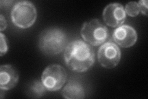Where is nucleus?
I'll use <instances>...</instances> for the list:
<instances>
[{
  "label": "nucleus",
  "instance_id": "obj_14",
  "mask_svg": "<svg viewBox=\"0 0 148 99\" xmlns=\"http://www.w3.org/2000/svg\"><path fill=\"white\" fill-rule=\"evenodd\" d=\"M140 10L142 14L147 16V1L146 0H141L138 2Z\"/></svg>",
  "mask_w": 148,
  "mask_h": 99
},
{
  "label": "nucleus",
  "instance_id": "obj_8",
  "mask_svg": "<svg viewBox=\"0 0 148 99\" xmlns=\"http://www.w3.org/2000/svg\"><path fill=\"white\" fill-rule=\"evenodd\" d=\"M113 39L115 44L123 48H130L135 44L137 33L133 27L127 25L119 27L113 33Z\"/></svg>",
  "mask_w": 148,
  "mask_h": 99
},
{
  "label": "nucleus",
  "instance_id": "obj_9",
  "mask_svg": "<svg viewBox=\"0 0 148 99\" xmlns=\"http://www.w3.org/2000/svg\"><path fill=\"white\" fill-rule=\"evenodd\" d=\"M18 81V74L11 64L1 65L0 68V88L8 91L14 87Z\"/></svg>",
  "mask_w": 148,
  "mask_h": 99
},
{
  "label": "nucleus",
  "instance_id": "obj_10",
  "mask_svg": "<svg viewBox=\"0 0 148 99\" xmlns=\"http://www.w3.org/2000/svg\"><path fill=\"white\" fill-rule=\"evenodd\" d=\"M62 96L67 99H82L85 97V92L79 82L71 80L64 87Z\"/></svg>",
  "mask_w": 148,
  "mask_h": 99
},
{
  "label": "nucleus",
  "instance_id": "obj_6",
  "mask_svg": "<svg viewBox=\"0 0 148 99\" xmlns=\"http://www.w3.org/2000/svg\"><path fill=\"white\" fill-rule=\"evenodd\" d=\"M98 58L102 66L112 69L119 64L121 58V51L115 43L108 42L101 46L98 50Z\"/></svg>",
  "mask_w": 148,
  "mask_h": 99
},
{
  "label": "nucleus",
  "instance_id": "obj_4",
  "mask_svg": "<svg viewBox=\"0 0 148 99\" xmlns=\"http://www.w3.org/2000/svg\"><path fill=\"white\" fill-rule=\"evenodd\" d=\"M80 33L83 39L92 46L103 44L109 37L107 27L96 19L83 24Z\"/></svg>",
  "mask_w": 148,
  "mask_h": 99
},
{
  "label": "nucleus",
  "instance_id": "obj_1",
  "mask_svg": "<svg viewBox=\"0 0 148 99\" xmlns=\"http://www.w3.org/2000/svg\"><path fill=\"white\" fill-rule=\"evenodd\" d=\"M64 58L68 68L73 71H87L95 61L93 48L84 41L77 40L69 44L65 49Z\"/></svg>",
  "mask_w": 148,
  "mask_h": 99
},
{
  "label": "nucleus",
  "instance_id": "obj_13",
  "mask_svg": "<svg viewBox=\"0 0 148 99\" xmlns=\"http://www.w3.org/2000/svg\"><path fill=\"white\" fill-rule=\"evenodd\" d=\"M0 44H1V56H3L4 54L6 53L8 50V46L7 43V40L6 38V36L4 35L2 33L0 34Z\"/></svg>",
  "mask_w": 148,
  "mask_h": 99
},
{
  "label": "nucleus",
  "instance_id": "obj_7",
  "mask_svg": "<svg viewBox=\"0 0 148 99\" xmlns=\"http://www.w3.org/2000/svg\"><path fill=\"white\" fill-rule=\"evenodd\" d=\"M103 18L108 26L116 27L121 26L125 21L126 13L121 4L111 3L104 8Z\"/></svg>",
  "mask_w": 148,
  "mask_h": 99
},
{
  "label": "nucleus",
  "instance_id": "obj_2",
  "mask_svg": "<svg viewBox=\"0 0 148 99\" xmlns=\"http://www.w3.org/2000/svg\"><path fill=\"white\" fill-rule=\"evenodd\" d=\"M67 37L64 30L59 28L45 29L39 37L38 46L46 55L53 56L61 53L66 48Z\"/></svg>",
  "mask_w": 148,
  "mask_h": 99
},
{
  "label": "nucleus",
  "instance_id": "obj_5",
  "mask_svg": "<svg viewBox=\"0 0 148 99\" xmlns=\"http://www.w3.org/2000/svg\"><path fill=\"white\" fill-rule=\"evenodd\" d=\"M67 74L66 69L58 64H51L46 68L41 76L42 82L46 90L58 91L66 83Z\"/></svg>",
  "mask_w": 148,
  "mask_h": 99
},
{
  "label": "nucleus",
  "instance_id": "obj_3",
  "mask_svg": "<svg viewBox=\"0 0 148 99\" xmlns=\"http://www.w3.org/2000/svg\"><path fill=\"white\" fill-rule=\"evenodd\" d=\"M37 12L34 4L27 1L17 3L11 11V19L14 24L21 29H27L36 21Z\"/></svg>",
  "mask_w": 148,
  "mask_h": 99
},
{
  "label": "nucleus",
  "instance_id": "obj_12",
  "mask_svg": "<svg viewBox=\"0 0 148 99\" xmlns=\"http://www.w3.org/2000/svg\"><path fill=\"white\" fill-rule=\"evenodd\" d=\"M125 12L129 16H137L140 12L138 3L135 1H131L127 3L125 6Z\"/></svg>",
  "mask_w": 148,
  "mask_h": 99
},
{
  "label": "nucleus",
  "instance_id": "obj_15",
  "mask_svg": "<svg viewBox=\"0 0 148 99\" xmlns=\"http://www.w3.org/2000/svg\"><path fill=\"white\" fill-rule=\"evenodd\" d=\"M0 25H1V31L5 30L7 27V22L5 18L2 15L0 16Z\"/></svg>",
  "mask_w": 148,
  "mask_h": 99
},
{
  "label": "nucleus",
  "instance_id": "obj_11",
  "mask_svg": "<svg viewBox=\"0 0 148 99\" xmlns=\"http://www.w3.org/2000/svg\"><path fill=\"white\" fill-rule=\"evenodd\" d=\"M46 91V89L42 82L36 80L29 85L27 88L26 93L30 98H38L45 95Z\"/></svg>",
  "mask_w": 148,
  "mask_h": 99
}]
</instances>
